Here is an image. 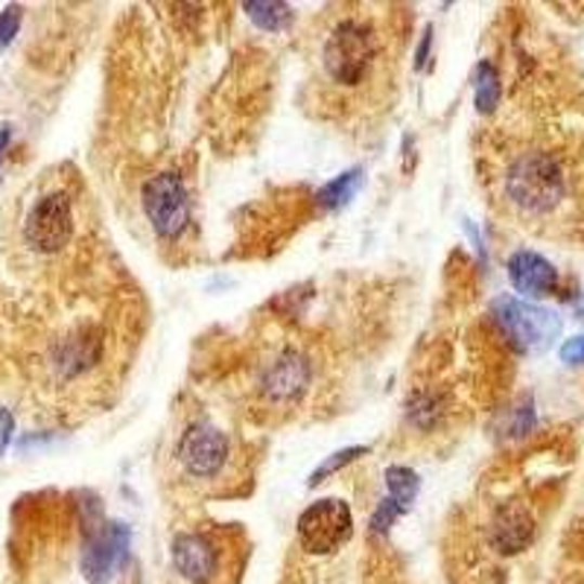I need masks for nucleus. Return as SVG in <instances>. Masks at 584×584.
Here are the masks:
<instances>
[{
    "label": "nucleus",
    "instance_id": "f257e3e1",
    "mask_svg": "<svg viewBox=\"0 0 584 584\" xmlns=\"http://www.w3.org/2000/svg\"><path fill=\"white\" fill-rule=\"evenodd\" d=\"M384 62L380 33L365 18L348 15L334 24L322 44V70L330 86L342 91H360L374 79Z\"/></svg>",
    "mask_w": 584,
    "mask_h": 584
},
{
    "label": "nucleus",
    "instance_id": "f03ea898",
    "mask_svg": "<svg viewBox=\"0 0 584 584\" xmlns=\"http://www.w3.org/2000/svg\"><path fill=\"white\" fill-rule=\"evenodd\" d=\"M503 187H506V199L518 211L529 217H544L564 202L567 173L553 153L529 150L508 164Z\"/></svg>",
    "mask_w": 584,
    "mask_h": 584
},
{
    "label": "nucleus",
    "instance_id": "7ed1b4c3",
    "mask_svg": "<svg viewBox=\"0 0 584 584\" xmlns=\"http://www.w3.org/2000/svg\"><path fill=\"white\" fill-rule=\"evenodd\" d=\"M491 316L508 339V346L520 354H541L561 334V319L553 310L529 304L523 298H497L491 307Z\"/></svg>",
    "mask_w": 584,
    "mask_h": 584
},
{
    "label": "nucleus",
    "instance_id": "20e7f679",
    "mask_svg": "<svg viewBox=\"0 0 584 584\" xmlns=\"http://www.w3.org/2000/svg\"><path fill=\"white\" fill-rule=\"evenodd\" d=\"M106 354V339L103 330L94 325H79L74 330H67L59 339H53V346L48 351V368L50 377L59 386L77 384L86 374H91L96 365L103 363Z\"/></svg>",
    "mask_w": 584,
    "mask_h": 584
},
{
    "label": "nucleus",
    "instance_id": "39448f33",
    "mask_svg": "<svg viewBox=\"0 0 584 584\" xmlns=\"http://www.w3.org/2000/svg\"><path fill=\"white\" fill-rule=\"evenodd\" d=\"M144 213L161 239H179L191 225V196L179 173H158L141 193Z\"/></svg>",
    "mask_w": 584,
    "mask_h": 584
},
{
    "label": "nucleus",
    "instance_id": "423d86ee",
    "mask_svg": "<svg viewBox=\"0 0 584 584\" xmlns=\"http://www.w3.org/2000/svg\"><path fill=\"white\" fill-rule=\"evenodd\" d=\"M351 529H354V515L346 499H319L298 518V544L310 556H330L351 537Z\"/></svg>",
    "mask_w": 584,
    "mask_h": 584
},
{
    "label": "nucleus",
    "instance_id": "0eeeda50",
    "mask_svg": "<svg viewBox=\"0 0 584 584\" xmlns=\"http://www.w3.org/2000/svg\"><path fill=\"white\" fill-rule=\"evenodd\" d=\"M74 237V202L62 191L41 196L24 220V243L39 255H56Z\"/></svg>",
    "mask_w": 584,
    "mask_h": 584
},
{
    "label": "nucleus",
    "instance_id": "6e6552de",
    "mask_svg": "<svg viewBox=\"0 0 584 584\" xmlns=\"http://www.w3.org/2000/svg\"><path fill=\"white\" fill-rule=\"evenodd\" d=\"M129 544H132V532L120 520H112V523L103 520L88 529L82 558H79L82 575L91 584H106L126 564Z\"/></svg>",
    "mask_w": 584,
    "mask_h": 584
},
{
    "label": "nucleus",
    "instance_id": "1a4fd4ad",
    "mask_svg": "<svg viewBox=\"0 0 584 584\" xmlns=\"http://www.w3.org/2000/svg\"><path fill=\"white\" fill-rule=\"evenodd\" d=\"M229 439L213 424H193L176 444V459L193 479H217L229 465Z\"/></svg>",
    "mask_w": 584,
    "mask_h": 584
},
{
    "label": "nucleus",
    "instance_id": "9d476101",
    "mask_svg": "<svg viewBox=\"0 0 584 584\" xmlns=\"http://www.w3.org/2000/svg\"><path fill=\"white\" fill-rule=\"evenodd\" d=\"M310 380H313L310 360L289 348V351H281V354H275L263 365L260 392H263L269 403L287 406V403H296L310 389Z\"/></svg>",
    "mask_w": 584,
    "mask_h": 584
},
{
    "label": "nucleus",
    "instance_id": "9b49d317",
    "mask_svg": "<svg viewBox=\"0 0 584 584\" xmlns=\"http://www.w3.org/2000/svg\"><path fill=\"white\" fill-rule=\"evenodd\" d=\"M535 541V518L520 499L503 503L494 511L489 527V544L497 549L499 556H518Z\"/></svg>",
    "mask_w": 584,
    "mask_h": 584
},
{
    "label": "nucleus",
    "instance_id": "f8f14e48",
    "mask_svg": "<svg viewBox=\"0 0 584 584\" xmlns=\"http://www.w3.org/2000/svg\"><path fill=\"white\" fill-rule=\"evenodd\" d=\"M506 272L511 287L518 289L523 298L553 296L558 287L556 267H553L544 255H537V251H515V255L508 258Z\"/></svg>",
    "mask_w": 584,
    "mask_h": 584
},
{
    "label": "nucleus",
    "instance_id": "ddd939ff",
    "mask_svg": "<svg viewBox=\"0 0 584 584\" xmlns=\"http://www.w3.org/2000/svg\"><path fill=\"white\" fill-rule=\"evenodd\" d=\"M173 564L187 582L205 584L217 573L220 556H217V546L208 537L179 535L173 541Z\"/></svg>",
    "mask_w": 584,
    "mask_h": 584
},
{
    "label": "nucleus",
    "instance_id": "4468645a",
    "mask_svg": "<svg viewBox=\"0 0 584 584\" xmlns=\"http://www.w3.org/2000/svg\"><path fill=\"white\" fill-rule=\"evenodd\" d=\"M386 489H389V499L401 511H410L418 491H421V479L412 468H403V465H392L386 470Z\"/></svg>",
    "mask_w": 584,
    "mask_h": 584
},
{
    "label": "nucleus",
    "instance_id": "2eb2a0df",
    "mask_svg": "<svg viewBox=\"0 0 584 584\" xmlns=\"http://www.w3.org/2000/svg\"><path fill=\"white\" fill-rule=\"evenodd\" d=\"M243 10L249 12V18L255 21L260 29H267V33H281V29H287L289 24H293V7H287V3L251 0Z\"/></svg>",
    "mask_w": 584,
    "mask_h": 584
},
{
    "label": "nucleus",
    "instance_id": "dca6fc26",
    "mask_svg": "<svg viewBox=\"0 0 584 584\" xmlns=\"http://www.w3.org/2000/svg\"><path fill=\"white\" fill-rule=\"evenodd\" d=\"M360 184H363V170L356 167V170H348V173L336 176L334 182H327L322 191H319V202L325 205V208H342L348 202L354 199V193L360 191Z\"/></svg>",
    "mask_w": 584,
    "mask_h": 584
},
{
    "label": "nucleus",
    "instance_id": "f3484780",
    "mask_svg": "<svg viewBox=\"0 0 584 584\" xmlns=\"http://www.w3.org/2000/svg\"><path fill=\"white\" fill-rule=\"evenodd\" d=\"M499 103V77L497 67L491 62H479L477 67V108L479 112H494Z\"/></svg>",
    "mask_w": 584,
    "mask_h": 584
},
{
    "label": "nucleus",
    "instance_id": "a211bd4d",
    "mask_svg": "<svg viewBox=\"0 0 584 584\" xmlns=\"http://www.w3.org/2000/svg\"><path fill=\"white\" fill-rule=\"evenodd\" d=\"M365 453H368V447H346V451L334 453L330 459L322 462V465H319V468L313 470V473H310V479H307V485L313 489V485H319L322 479L330 477V473H336V470H339V468H346V465H351V462L360 459V456H365Z\"/></svg>",
    "mask_w": 584,
    "mask_h": 584
},
{
    "label": "nucleus",
    "instance_id": "6ab92c4d",
    "mask_svg": "<svg viewBox=\"0 0 584 584\" xmlns=\"http://www.w3.org/2000/svg\"><path fill=\"white\" fill-rule=\"evenodd\" d=\"M439 401L432 394H418L415 401H410V421H415L424 430H430L432 424L439 421Z\"/></svg>",
    "mask_w": 584,
    "mask_h": 584
},
{
    "label": "nucleus",
    "instance_id": "aec40b11",
    "mask_svg": "<svg viewBox=\"0 0 584 584\" xmlns=\"http://www.w3.org/2000/svg\"><path fill=\"white\" fill-rule=\"evenodd\" d=\"M21 18H24L21 7H7V10L0 12V50L10 48L12 39L18 36Z\"/></svg>",
    "mask_w": 584,
    "mask_h": 584
},
{
    "label": "nucleus",
    "instance_id": "412c9836",
    "mask_svg": "<svg viewBox=\"0 0 584 584\" xmlns=\"http://www.w3.org/2000/svg\"><path fill=\"white\" fill-rule=\"evenodd\" d=\"M403 511L398 506H394L392 499L386 497L384 503H380V506H377V511H374L372 515V529L374 532H377V535H384V532H389V529H392V523L398 518H401Z\"/></svg>",
    "mask_w": 584,
    "mask_h": 584
},
{
    "label": "nucleus",
    "instance_id": "4be33fe9",
    "mask_svg": "<svg viewBox=\"0 0 584 584\" xmlns=\"http://www.w3.org/2000/svg\"><path fill=\"white\" fill-rule=\"evenodd\" d=\"M561 360L567 365H584V334L567 339L564 346H561Z\"/></svg>",
    "mask_w": 584,
    "mask_h": 584
},
{
    "label": "nucleus",
    "instance_id": "5701e85b",
    "mask_svg": "<svg viewBox=\"0 0 584 584\" xmlns=\"http://www.w3.org/2000/svg\"><path fill=\"white\" fill-rule=\"evenodd\" d=\"M12 432H15V415L7 406H0V456L10 447Z\"/></svg>",
    "mask_w": 584,
    "mask_h": 584
},
{
    "label": "nucleus",
    "instance_id": "b1692460",
    "mask_svg": "<svg viewBox=\"0 0 584 584\" xmlns=\"http://www.w3.org/2000/svg\"><path fill=\"white\" fill-rule=\"evenodd\" d=\"M430 41H432V27H427L421 36V44L415 50V67H418V70H421V67L427 65V59H430Z\"/></svg>",
    "mask_w": 584,
    "mask_h": 584
},
{
    "label": "nucleus",
    "instance_id": "393cba45",
    "mask_svg": "<svg viewBox=\"0 0 584 584\" xmlns=\"http://www.w3.org/2000/svg\"><path fill=\"white\" fill-rule=\"evenodd\" d=\"M10 138H12V132H10V129H7V126H3V129H0V158H3V153H7V146H10Z\"/></svg>",
    "mask_w": 584,
    "mask_h": 584
}]
</instances>
